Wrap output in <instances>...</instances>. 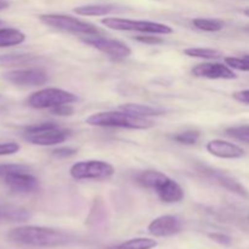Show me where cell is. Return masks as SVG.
<instances>
[{"label": "cell", "instance_id": "cell-1", "mask_svg": "<svg viewBox=\"0 0 249 249\" xmlns=\"http://www.w3.org/2000/svg\"><path fill=\"white\" fill-rule=\"evenodd\" d=\"M7 238L12 243L31 247H58L71 241L68 233L44 226H18L9 231Z\"/></svg>", "mask_w": 249, "mask_h": 249}, {"label": "cell", "instance_id": "cell-2", "mask_svg": "<svg viewBox=\"0 0 249 249\" xmlns=\"http://www.w3.org/2000/svg\"><path fill=\"white\" fill-rule=\"evenodd\" d=\"M87 124L92 126H102V128H123L133 129V130H145L155 125L148 118L134 116L124 111H106L97 112L87 118Z\"/></svg>", "mask_w": 249, "mask_h": 249}, {"label": "cell", "instance_id": "cell-3", "mask_svg": "<svg viewBox=\"0 0 249 249\" xmlns=\"http://www.w3.org/2000/svg\"><path fill=\"white\" fill-rule=\"evenodd\" d=\"M136 181L143 187L155 190L164 203H178L184 198V190L177 181L158 170H146L136 177Z\"/></svg>", "mask_w": 249, "mask_h": 249}, {"label": "cell", "instance_id": "cell-4", "mask_svg": "<svg viewBox=\"0 0 249 249\" xmlns=\"http://www.w3.org/2000/svg\"><path fill=\"white\" fill-rule=\"evenodd\" d=\"M70 136V131L61 129L55 123H41L26 128L23 139L32 145L53 146L62 143Z\"/></svg>", "mask_w": 249, "mask_h": 249}, {"label": "cell", "instance_id": "cell-5", "mask_svg": "<svg viewBox=\"0 0 249 249\" xmlns=\"http://www.w3.org/2000/svg\"><path fill=\"white\" fill-rule=\"evenodd\" d=\"M107 28L114 31H128V32H140L143 34H172L173 28L167 24L152 21H136L130 18H121V17H106L101 21Z\"/></svg>", "mask_w": 249, "mask_h": 249}, {"label": "cell", "instance_id": "cell-6", "mask_svg": "<svg viewBox=\"0 0 249 249\" xmlns=\"http://www.w3.org/2000/svg\"><path fill=\"white\" fill-rule=\"evenodd\" d=\"M39 19L44 24L53 27L55 29H60L63 32H70L74 34H84V36H95L99 34L100 31L92 23H89L83 19L68 16L62 14H45L40 15Z\"/></svg>", "mask_w": 249, "mask_h": 249}, {"label": "cell", "instance_id": "cell-7", "mask_svg": "<svg viewBox=\"0 0 249 249\" xmlns=\"http://www.w3.org/2000/svg\"><path fill=\"white\" fill-rule=\"evenodd\" d=\"M77 96L73 92L57 88H46L33 92L27 100V104L36 109H51L61 105L73 104L77 101Z\"/></svg>", "mask_w": 249, "mask_h": 249}, {"label": "cell", "instance_id": "cell-8", "mask_svg": "<svg viewBox=\"0 0 249 249\" xmlns=\"http://www.w3.org/2000/svg\"><path fill=\"white\" fill-rule=\"evenodd\" d=\"M70 174L74 180H105L114 174V167L105 160H80L71 167Z\"/></svg>", "mask_w": 249, "mask_h": 249}, {"label": "cell", "instance_id": "cell-9", "mask_svg": "<svg viewBox=\"0 0 249 249\" xmlns=\"http://www.w3.org/2000/svg\"><path fill=\"white\" fill-rule=\"evenodd\" d=\"M83 41L114 58H125L131 55V49L125 43L117 39L104 38L95 34V36H88L87 38H83Z\"/></svg>", "mask_w": 249, "mask_h": 249}, {"label": "cell", "instance_id": "cell-10", "mask_svg": "<svg viewBox=\"0 0 249 249\" xmlns=\"http://www.w3.org/2000/svg\"><path fill=\"white\" fill-rule=\"evenodd\" d=\"M7 189L16 194H33L39 189V181L31 172V168L2 178Z\"/></svg>", "mask_w": 249, "mask_h": 249}, {"label": "cell", "instance_id": "cell-11", "mask_svg": "<svg viewBox=\"0 0 249 249\" xmlns=\"http://www.w3.org/2000/svg\"><path fill=\"white\" fill-rule=\"evenodd\" d=\"M4 78L18 87H39L48 82V74L40 68L10 71L5 73Z\"/></svg>", "mask_w": 249, "mask_h": 249}, {"label": "cell", "instance_id": "cell-12", "mask_svg": "<svg viewBox=\"0 0 249 249\" xmlns=\"http://www.w3.org/2000/svg\"><path fill=\"white\" fill-rule=\"evenodd\" d=\"M201 173L203 175H206L207 179L215 182L219 186L224 187V189L229 190V191L233 192V194L240 195V196L248 197V191L245 189V186H243L236 178H233L232 175L229 174L228 172L215 169V168L203 167L201 168Z\"/></svg>", "mask_w": 249, "mask_h": 249}, {"label": "cell", "instance_id": "cell-13", "mask_svg": "<svg viewBox=\"0 0 249 249\" xmlns=\"http://www.w3.org/2000/svg\"><path fill=\"white\" fill-rule=\"evenodd\" d=\"M192 74L197 78H207V79H236L237 75L232 68L223 63L206 62L195 66L191 71Z\"/></svg>", "mask_w": 249, "mask_h": 249}, {"label": "cell", "instance_id": "cell-14", "mask_svg": "<svg viewBox=\"0 0 249 249\" xmlns=\"http://www.w3.org/2000/svg\"><path fill=\"white\" fill-rule=\"evenodd\" d=\"M181 221L174 215H162L152 220L148 225V232L156 237H169L181 231Z\"/></svg>", "mask_w": 249, "mask_h": 249}, {"label": "cell", "instance_id": "cell-15", "mask_svg": "<svg viewBox=\"0 0 249 249\" xmlns=\"http://www.w3.org/2000/svg\"><path fill=\"white\" fill-rule=\"evenodd\" d=\"M206 148L212 156H215L218 158H224V160H237V158L243 157L246 153L245 150L238 145L229 142V141L220 140V139L209 141L207 143Z\"/></svg>", "mask_w": 249, "mask_h": 249}, {"label": "cell", "instance_id": "cell-16", "mask_svg": "<svg viewBox=\"0 0 249 249\" xmlns=\"http://www.w3.org/2000/svg\"><path fill=\"white\" fill-rule=\"evenodd\" d=\"M31 218V214L22 207L12 204H0V224L2 223H22Z\"/></svg>", "mask_w": 249, "mask_h": 249}, {"label": "cell", "instance_id": "cell-17", "mask_svg": "<svg viewBox=\"0 0 249 249\" xmlns=\"http://www.w3.org/2000/svg\"><path fill=\"white\" fill-rule=\"evenodd\" d=\"M117 10L118 6L113 4H88L77 6L73 11L80 16H106Z\"/></svg>", "mask_w": 249, "mask_h": 249}, {"label": "cell", "instance_id": "cell-18", "mask_svg": "<svg viewBox=\"0 0 249 249\" xmlns=\"http://www.w3.org/2000/svg\"><path fill=\"white\" fill-rule=\"evenodd\" d=\"M121 111L128 112V113L134 114V116L141 117V118H148V117H157L162 116L164 113L163 109L151 107L148 105H140V104H124L119 107Z\"/></svg>", "mask_w": 249, "mask_h": 249}, {"label": "cell", "instance_id": "cell-19", "mask_svg": "<svg viewBox=\"0 0 249 249\" xmlns=\"http://www.w3.org/2000/svg\"><path fill=\"white\" fill-rule=\"evenodd\" d=\"M26 36L16 28H0V48H9L22 44Z\"/></svg>", "mask_w": 249, "mask_h": 249}, {"label": "cell", "instance_id": "cell-20", "mask_svg": "<svg viewBox=\"0 0 249 249\" xmlns=\"http://www.w3.org/2000/svg\"><path fill=\"white\" fill-rule=\"evenodd\" d=\"M157 246V242L152 238H133L125 241L121 245L112 246L105 249H152Z\"/></svg>", "mask_w": 249, "mask_h": 249}, {"label": "cell", "instance_id": "cell-21", "mask_svg": "<svg viewBox=\"0 0 249 249\" xmlns=\"http://www.w3.org/2000/svg\"><path fill=\"white\" fill-rule=\"evenodd\" d=\"M184 53L190 57L204 58V60H218V58L223 57V53L215 50V49L208 48H189L185 49Z\"/></svg>", "mask_w": 249, "mask_h": 249}, {"label": "cell", "instance_id": "cell-22", "mask_svg": "<svg viewBox=\"0 0 249 249\" xmlns=\"http://www.w3.org/2000/svg\"><path fill=\"white\" fill-rule=\"evenodd\" d=\"M192 23L197 29L203 32H219L224 28V22L215 18H202V17H198V18H195Z\"/></svg>", "mask_w": 249, "mask_h": 249}, {"label": "cell", "instance_id": "cell-23", "mask_svg": "<svg viewBox=\"0 0 249 249\" xmlns=\"http://www.w3.org/2000/svg\"><path fill=\"white\" fill-rule=\"evenodd\" d=\"M199 131L197 130H187L184 133H180L175 135L174 140L179 143H185V145H195L199 140Z\"/></svg>", "mask_w": 249, "mask_h": 249}, {"label": "cell", "instance_id": "cell-24", "mask_svg": "<svg viewBox=\"0 0 249 249\" xmlns=\"http://www.w3.org/2000/svg\"><path fill=\"white\" fill-rule=\"evenodd\" d=\"M226 134L237 140L245 141L249 143V125L242 126H233V128L226 129Z\"/></svg>", "mask_w": 249, "mask_h": 249}, {"label": "cell", "instance_id": "cell-25", "mask_svg": "<svg viewBox=\"0 0 249 249\" xmlns=\"http://www.w3.org/2000/svg\"><path fill=\"white\" fill-rule=\"evenodd\" d=\"M225 63L232 70L242 71V72H249V62L245 57H225Z\"/></svg>", "mask_w": 249, "mask_h": 249}, {"label": "cell", "instance_id": "cell-26", "mask_svg": "<svg viewBox=\"0 0 249 249\" xmlns=\"http://www.w3.org/2000/svg\"><path fill=\"white\" fill-rule=\"evenodd\" d=\"M19 145L15 141H4L0 142V156H10L14 153L18 152Z\"/></svg>", "mask_w": 249, "mask_h": 249}, {"label": "cell", "instance_id": "cell-27", "mask_svg": "<svg viewBox=\"0 0 249 249\" xmlns=\"http://www.w3.org/2000/svg\"><path fill=\"white\" fill-rule=\"evenodd\" d=\"M73 112H74V109H73V107L71 106V104L61 105V106L55 107V108H51V113L55 114V116H60V117L72 116Z\"/></svg>", "mask_w": 249, "mask_h": 249}, {"label": "cell", "instance_id": "cell-28", "mask_svg": "<svg viewBox=\"0 0 249 249\" xmlns=\"http://www.w3.org/2000/svg\"><path fill=\"white\" fill-rule=\"evenodd\" d=\"M157 34H145V36H136V40L141 41V43L145 44H160L162 43V39L160 36H156Z\"/></svg>", "mask_w": 249, "mask_h": 249}, {"label": "cell", "instance_id": "cell-29", "mask_svg": "<svg viewBox=\"0 0 249 249\" xmlns=\"http://www.w3.org/2000/svg\"><path fill=\"white\" fill-rule=\"evenodd\" d=\"M53 156H56V157L67 158V157H71V156H73L74 153H77V150L72 147H60L53 150Z\"/></svg>", "mask_w": 249, "mask_h": 249}, {"label": "cell", "instance_id": "cell-30", "mask_svg": "<svg viewBox=\"0 0 249 249\" xmlns=\"http://www.w3.org/2000/svg\"><path fill=\"white\" fill-rule=\"evenodd\" d=\"M232 97L236 100V101L241 102V104L249 105V89L238 90V91H235L233 92Z\"/></svg>", "mask_w": 249, "mask_h": 249}, {"label": "cell", "instance_id": "cell-31", "mask_svg": "<svg viewBox=\"0 0 249 249\" xmlns=\"http://www.w3.org/2000/svg\"><path fill=\"white\" fill-rule=\"evenodd\" d=\"M9 1L7 0H0V10L2 9H6L7 6H9Z\"/></svg>", "mask_w": 249, "mask_h": 249}, {"label": "cell", "instance_id": "cell-32", "mask_svg": "<svg viewBox=\"0 0 249 249\" xmlns=\"http://www.w3.org/2000/svg\"><path fill=\"white\" fill-rule=\"evenodd\" d=\"M243 14H245L247 17H249V7H248V9L243 10Z\"/></svg>", "mask_w": 249, "mask_h": 249}, {"label": "cell", "instance_id": "cell-33", "mask_svg": "<svg viewBox=\"0 0 249 249\" xmlns=\"http://www.w3.org/2000/svg\"><path fill=\"white\" fill-rule=\"evenodd\" d=\"M245 58H246V60H247L248 62H249V55H246V56H245Z\"/></svg>", "mask_w": 249, "mask_h": 249}, {"label": "cell", "instance_id": "cell-34", "mask_svg": "<svg viewBox=\"0 0 249 249\" xmlns=\"http://www.w3.org/2000/svg\"><path fill=\"white\" fill-rule=\"evenodd\" d=\"M246 31H247V32H249V27H247V29H246Z\"/></svg>", "mask_w": 249, "mask_h": 249}, {"label": "cell", "instance_id": "cell-35", "mask_svg": "<svg viewBox=\"0 0 249 249\" xmlns=\"http://www.w3.org/2000/svg\"><path fill=\"white\" fill-rule=\"evenodd\" d=\"M0 23H1V22H0Z\"/></svg>", "mask_w": 249, "mask_h": 249}]
</instances>
